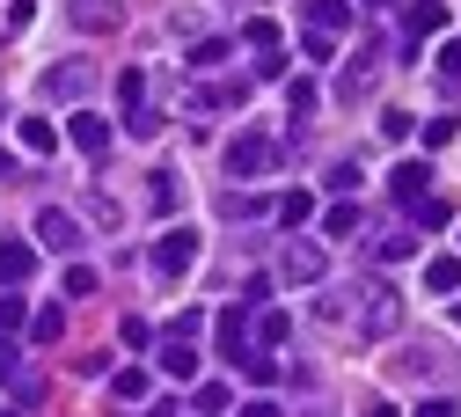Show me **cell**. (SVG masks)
<instances>
[{
  "label": "cell",
  "mask_w": 461,
  "mask_h": 417,
  "mask_svg": "<svg viewBox=\"0 0 461 417\" xmlns=\"http://www.w3.org/2000/svg\"><path fill=\"white\" fill-rule=\"evenodd\" d=\"M125 132H132V140H161V110H154V103H140V110L125 117Z\"/></svg>",
  "instance_id": "4316f807"
},
{
  "label": "cell",
  "mask_w": 461,
  "mask_h": 417,
  "mask_svg": "<svg viewBox=\"0 0 461 417\" xmlns=\"http://www.w3.org/2000/svg\"><path fill=\"white\" fill-rule=\"evenodd\" d=\"M30 271H37V249H23L15 234H8V242H0V293H15Z\"/></svg>",
  "instance_id": "30bf717a"
},
{
  "label": "cell",
  "mask_w": 461,
  "mask_h": 417,
  "mask_svg": "<svg viewBox=\"0 0 461 417\" xmlns=\"http://www.w3.org/2000/svg\"><path fill=\"white\" fill-rule=\"evenodd\" d=\"M198 410H205V417H220V410H227V388H220V381H205V388H198Z\"/></svg>",
  "instance_id": "b9f144b4"
},
{
  "label": "cell",
  "mask_w": 461,
  "mask_h": 417,
  "mask_svg": "<svg viewBox=\"0 0 461 417\" xmlns=\"http://www.w3.org/2000/svg\"><path fill=\"white\" fill-rule=\"evenodd\" d=\"M402 257H418V234H381V242H374V264H402Z\"/></svg>",
  "instance_id": "d6986e66"
},
{
  "label": "cell",
  "mask_w": 461,
  "mask_h": 417,
  "mask_svg": "<svg viewBox=\"0 0 461 417\" xmlns=\"http://www.w3.org/2000/svg\"><path fill=\"white\" fill-rule=\"evenodd\" d=\"M15 374V337H0V381Z\"/></svg>",
  "instance_id": "f6af8a7d"
},
{
  "label": "cell",
  "mask_w": 461,
  "mask_h": 417,
  "mask_svg": "<svg viewBox=\"0 0 461 417\" xmlns=\"http://www.w3.org/2000/svg\"><path fill=\"white\" fill-rule=\"evenodd\" d=\"M118 403H147V374H140V367L118 374Z\"/></svg>",
  "instance_id": "f35d334b"
},
{
  "label": "cell",
  "mask_w": 461,
  "mask_h": 417,
  "mask_svg": "<svg viewBox=\"0 0 461 417\" xmlns=\"http://www.w3.org/2000/svg\"><path fill=\"white\" fill-rule=\"evenodd\" d=\"M374 67H381V44H359L352 67H344V81H337V95H359V88L374 81Z\"/></svg>",
  "instance_id": "5bb4252c"
},
{
  "label": "cell",
  "mask_w": 461,
  "mask_h": 417,
  "mask_svg": "<svg viewBox=\"0 0 461 417\" xmlns=\"http://www.w3.org/2000/svg\"><path fill=\"white\" fill-rule=\"evenodd\" d=\"M118 103H125V117L147 103V74H118Z\"/></svg>",
  "instance_id": "d6a6232c"
},
{
  "label": "cell",
  "mask_w": 461,
  "mask_h": 417,
  "mask_svg": "<svg viewBox=\"0 0 461 417\" xmlns=\"http://www.w3.org/2000/svg\"><path fill=\"white\" fill-rule=\"evenodd\" d=\"M220 59H227V37H198V44L184 51V67H191V74H205V67H220Z\"/></svg>",
  "instance_id": "44dd1931"
},
{
  "label": "cell",
  "mask_w": 461,
  "mask_h": 417,
  "mask_svg": "<svg viewBox=\"0 0 461 417\" xmlns=\"http://www.w3.org/2000/svg\"><path fill=\"white\" fill-rule=\"evenodd\" d=\"M15 132H23V147H30V154H51V147H59V132H51V125H44V117H23V125H15Z\"/></svg>",
  "instance_id": "cb8c5ba5"
},
{
  "label": "cell",
  "mask_w": 461,
  "mask_h": 417,
  "mask_svg": "<svg viewBox=\"0 0 461 417\" xmlns=\"http://www.w3.org/2000/svg\"><path fill=\"white\" fill-rule=\"evenodd\" d=\"M301 15H308V30H322V37H337L344 23H352V8H344V0H301Z\"/></svg>",
  "instance_id": "9a60e30c"
},
{
  "label": "cell",
  "mask_w": 461,
  "mask_h": 417,
  "mask_svg": "<svg viewBox=\"0 0 461 417\" xmlns=\"http://www.w3.org/2000/svg\"><path fill=\"white\" fill-rule=\"evenodd\" d=\"M242 37H249L257 51H278V23H271V15H249V23H242Z\"/></svg>",
  "instance_id": "4dcf8cb0"
},
{
  "label": "cell",
  "mask_w": 461,
  "mask_h": 417,
  "mask_svg": "<svg viewBox=\"0 0 461 417\" xmlns=\"http://www.w3.org/2000/svg\"><path fill=\"white\" fill-rule=\"evenodd\" d=\"M285 337H294V315H278V308H264V315H257V344L271 351V344H285Z\"/></svg>",
  "instance_id": "603a6c76"
},
{
  "label": "cell",
  "mask_w": 461,
  "mask_h": 417,
  "mask_svg": "<svg viewBox=\"0 0 461 417\" xmlns=\"http://www.w3.org/2000/svg\"><path fill=\"white\" fill-rule=\"evenodd\" d=\"M242 417H278V403H249V410H242Z\"/></svg>",
  "instance_id": "7dc6e473"
},
{
  "label": "cell",
  "mask_w": 461,
  "mask_h": 417,
  "mask_svg": "<svg viewBox=\"0 0 461 417\" xmlns=\"http://www.w3.org/2000/svg\"><path fill=\"white\" fill-rule=\"evenodd\" d=\"M249 344V308H220V359H242Z\"/></svg>",
  "instance_id": "4fadbf2b"
},
{
  "label": "cell",
  "mask_w": 461,
  "mask_h": 417,
  "mask_svg": "<svg viewBox=\"0 0 461 417\" xmlns=\"http://www.w3.org/2000/svg\"><path fill=\"white\" fill-rule=\"evenodd\" d=\"M74 30H88V37H103V30H118L125 23V8H118V0H74Z\"/></svg>",
  "instance_id": "52a82bcc"
},
{
  "label": "cell",
  "mask_w": 461,
  "mask_h": 417,
  "mask_svg": "<svg viewBox=\"0 0 461 417\" xmlns=\"http://www.w3.org/2000/svg\"><path fill=\"white\" fill-rule=\"evenodd\" d=\"M30 337H37V344H59V337H67V308H37V315H30Z\"/></svg>",
  "instance_id": "7402d4cb"
},
{
  "label": "cell",
  "mask_w": 461,
  "mask_h": 417,
  "mask_svg": "<svg viewBox=\"0 0 461 417\" xmlns=\"http://www.w3.org/2000/svg\"><path fill=\"white\" fill-rule=\"evenodd\" d=\"M454 322H461V308H454Z\"/></svg>",
  "instance_id": "f907efd6"
},
{
  "label": "cell",
  "mask_w": 461,
  "mask_h": 417,
  "mask_svg": "<svg viewBox=\"0 0 461 417\" xmlns=\"http://www.w3.org/2000/svg\"><path fill=\"white\" fill-rule=\"evenodd\" d=\"M337 308H352L344 322H352L359 337H395V330H402V293L381 286V278H366V286H352V293H337Z\"/></svg>",
  "instance_id": "6da1fadb"
},
{
  "label": "cell",
  "mask_w": 461,
  "mask_h": 417,
  "mask_svg": "<svg viewBox=\"0 0 461 417\" xmlns=\"http://www.w3.org/2000/svg\"><path fill=\"white\" fill-rule=\"evenodd\" d=\"M402 30H411V51H418L425 37H439V30H447V8H439V0H411V15H402Z\"/></svg>",
  "instance_id": "8fae6325"
},
{
  "label": "cell",
  "mask_w": 461,
  "mask_h": 417,
  "mask_svg": "<svg viewBox=\"0 0 461 417\" xmlns=\"http://www.w3.org/2000/svg\"><path fill=\"white\" fill-rule=\"evenodd\" d=\"M366 8H395V0H366Z\"/></svg>",
  "instance_id": "681fc988"
},
{
  "label": "cell",
  "mask_w": 461,
  "mask_h": 417,
  "mask_svg": "<svg viewBox=\"0 0 461 417\" xmlns=\"http://www.w3.org/2000/svg\"><path fill=\"white\" fill-rule=\"evenodd\" d=\"M88 220H95V227H125V205L110 198V191H88Z\"/></svg>",
  "instance_id": "d4e9b609"
},
{
  "label": "cell",
  "mask_w": 461,
  "mask_h": 417,
  "mask_svg": "<svg viewBox=\"0 0 461 417\" xmlns=\"http://www.w3.org/2000/svg\"><path fill=\"white\" fill-rule=\"evenodd\" d=\"M278 161H285V147H278V140H264V132L227 140V176H235V184H242V176H271Z\"/></svg>",
  "instance_id": "7a4b0ae2"
},
{
  "label": "cell",
  "mask_w": 461,
  "mask_h": 417,
  "mask_svg": "<svg viewBox=\"0 0 461 417\" xmlns=\"http://www.w3.org/2000/svg\"><path fill=\"white\" fill-rule=\"evenodd\" d=\"M118 344H125V351H147V344H154V322H147V315H125V322H118Z\"/></svg>",
  "instance_id": "484cf974"
},
{
  "label": "cell",
  "mask_w": 461,
  "mask_h": 417,
  "mask_svg": "<svg viewBox=\"0 0 461 417\" xmlns=\"http://www.w3.org/2000/svg\"><path fill=\"white\" fill-rule=\"evenodd\" d=\"M161 374L168 381H198V344L191 337H161Z\"/></svg>",
  "instance_id": "9c48e42d"
},
{
  "label": "cell",
  "mask_w": 461,
  "mask_h": 417,
  "mask_svg": "<svg viewBox=\"0 0 461 417\" xmlns=\"http://www.w3.org/2000/svg\"><path fill=\"white\" fill-rule=\"evenodd\" d=\"M411 220H418V227H447V198H432V191L411 198Z\"/></svg>",
  "instance_id": "1f68e13d"
},
{
  "label": "cell",
  "mask_w": 461,
  "mask_h": 417,
  "mask_svg": "<svg viewBox=\"0 0 461 417\" xmlns=\"http://www.w3.org/2000/svg\"><path fill=\"white\" fill-rule=\"evenodd\" d=\"M330 234H337V242H344V234H359V205H330V220H322Z\"/></svg>",
  "instance_id": "836d02e7"
},
{
  "label": "cell",
  "mask_w": 461,
  "mask_h": 417,
  "mask_svg": "<svg viewBox=\"0 0 461 417\" xmlns=\"http://www.w3.org/2000/svg\"><path fill=\"white\" fill-rule=\"evenodd\" d=\"M235 367H242L249 381H278V374H285V367L271 359V351H242V359H235Z\"/></svg>",
  "instance_id": "83f0119b"
},
{
  "label": "cell",
  "mask_w": 461,
  "mask_h": 417,
  "mask_svg": "<svg viewBox=\"0 0 461 417\" xmlns=\"http://www.w3.org/2000/svg\"><path fill=\"white\" fill-rule=\"evenodd\" d=\"M88 81H95L88 59H59V67L44 74V88H37V95H44V103H81V95H88Z\"/></svg>",
  "instance_id": "277c9868"
},
{
  "label": "cell",
  "mask_w": 461,
  "mask_h": 417,
  "mask_svg": "<svg viewBox=\"0 0 461 417\" xmlns=\"http://www.w3.org/2000/svg\"><path fill=\"white\" fill-rule=\"evenodd\" d=\"M30 315H23V301H15V293H0V337H15Z\"/></svg>",
  "instance_id": "74e56055"
},
{
  "label": "cell",
  "mask_w": 461,
  "mask_h": 417,
  "mask_svg": "<svg viewBox=\"0 0 461 417\" xmlns=\"http://www.w3.org/2000/svg\"><path fill=\"white\" fill-rule=\"evenodd\" d=\"M30 15H37V0H15V8H8V37H15V30L30 23Z\"/></svg>",
  "instance_id": "ee69618b"
},
{
  "label": "cell",
  "mask_w": 461,
  "mask_h": 417,
  "mask_svg": "<svg viewBox=\"0 0 461 417\" xmlns=\"http://www.w3.org/2000/svg\"><path fill=\"white\" fill-rule=\"evenodd\" d=\"M59 293H74V301H88V293H95V271H88V264H67V271H59Z\"/></svg>",
  "instance_id": "f1b7e54d"
},
{
  "label": "cell",
  "mask_w": 461,
  "mask_h": 417,
  "mask_svg": "<svg viewBox=\"0 0 461 417\" xmlns=\"http://www.w3.org/2000/svg\"><path fill=\"white\" fill-rule=\"evenodd\" d=\"M198 330H205V308H184V315H176V330H168V337H198Z\"/></svg>",
  "instance_id": "7bdbcfd3"
},
{
  "label": "cell",
  "mask_w": 461,
  "mask_h": 417,
  "mask_svg": "<svg viewBox=\"0 0 461 417\" xmlns=\"http://www.w3.org/2000/svg\"><path fill=\"white\" fill-rule=\"evenodd\" d=\"M301 51H308V59H330V51H337V37H322V30H301Z\"/></svg>",
  "instance_id": "60d3db41"
},
{
  "label": "cell",
  "mask_w": 461,
  "mask_h": 417,
  "mask_svg": "<svg viewBox=\"0 0 461 417\" xmlns=\"http://www.w3.org/2000/svg\"><path fill=\"white\" fill-rule=\"evenodd\" d=\"M278 220H285V227L301 234V227L315 220V191H285V198H278Z\"/></svg>",
  "instance_id": "ac0fdd59"
},
{
  "label": "cell",
  "mask_w": 461,
  "mask_h": 417,
  "mask_svg": "<svg viewBox=\"0 0 461 417\" xmlns=\"http://www.w3.org/2000/svg\"><path fill=\"white\" fill-rule=\"evenodd\" d=\"M359 184H366L359 161H337V168H330V191H359Z\"/></svg>",
  "instance_id": "ab89813d"
},
{
  "label": "cell",
  "mask_w": 461,
  "mask_h": 417,
  "mask_svg": "<svg viewBox=\"0 0 461 417\" xmlns=\"http://www.w3.org/2000/svg\"><path fill=\"white\" fill-rule=\"evenodd\" d=\"M278 271H285V278H301V286H322V278H330V257L294 234V242H285V257H278Z\"/></svg>",
  "instance_id": "8992f818"
},
{
  "label": "cell",
  "mask_w": 461,
  "mask_h": 417,
  "mask_svg": "<svg viewBox=\"0 0 461 417\" xmlns=\"http://www.w3.org/2000/svg\"><path fill=\"white\" fill-rule=\"evenodd\" d=\"M191 264H198V227H168L161 242H154V271L161 278H184Z\"/></svg>",
  "instance_id": "3957f363"
},
{
  "label": "cell",
  "mask_w": 461,
  "mask_h": 417,
  "mask_svg": "<svg viewBox=\"0 0 461 417\" xmlns=\"http://www.w3.org/2000/svg\"><path fill=\"white\" fill-rule=\"evenodd\" d=\"M454 132H461L454 117H432V125H418V140H425V147H454Z\"/></svg>",
  "instance_id": "8d00e7d4"
},
{
  "label": "cell",
  "mask_w": 461,
  "mask_h": 417,
  "mask_svg": "<svg viewBox=\"0 0 461 417\" xmlns=\"http://www.w3.org/2000/svg\"><path fill=\"white\" fill-rule=\"evenodd\" d=\"M432 67H439V81H447V88H461V44H439Z\"/></svg>",
  "instance_id": "e575fe53"
},
{
  "label": "cell",
  "mask_w": 461,
  "mask_h": 417,
  "mask_svg": "<svg viewBox=\"0 0 461 417\" xmlns=\"http://www.w3.org/2000/svg\"><path fill=\"white\" fill-rule=\"evenodd\" d=\"M67 140H74L81 154H110V125H103L95 110H74V117H67Z\"/></svg>",
  "instance_id": "ba28073f"
},
{
  "label": "cell",
  "mask_w": 461,
  "mask_h": 417,
  "mask_svg": "<svg viewBox=\"0 0 461 417\" xmlns=\"http://www.w3.org/2000/svg\"><path fill=\"white\" fill-rule=\"evenodd\" d=\"M285 103H294V125H308V117H315V81H294Z\"/></svg>",
  "instance_id": "d590c367"
},
{
  "label": "cell",
  "mask_w": 461,
  "mask_h": 417,
  "mask_svg": "<svg viewBox=\"0 0 461 417\" xmlns=\"http://www.w3.org/2000/svg\"><path fill=\"white\" fill-rule=\"evenodd\" d=\"M0 417H8V410H0Z\"/></svg>",
  "instance_id": "816d5d0a"
},
{
  "label": "cell",
  "mask_w": 461,
  "mask_h": 417,
  "mask_svg": "<svg viewBox=\"0 0 461 417\" xmlns=\"http://www.w3.org/2000/svg\"><path fill=\"white\" fill-rule=\"evenodd\" d=\"M220 213H227V220H264V213H271V198H264V191H227V198H220Z\"/></svg>",
  "instance_id": "e0dca14e"
},
{
  "label": "cell",
  "mask_w": 461,
  "mask_h": 417,
  "mask_svg": "<svg viewBox=\"0 0 461 417\" xmlns=\"http://www.w3.org/2000/svg\"><path fill=\"white\" fill-rule=\"evenodd\" d=\"M147 198H154V213H176V198H184V176H176V168H154V176H147Z\"/></svg>",
  "instance_id": "2e32d148"
},
{
  "label": "cell",
  "mask_w": 461,
  "mask_h": 417,
  "mask_svg": "<svg viewBox=\"0 0 461 417\" xmlns=\"http://www.w3.org/2000/svg\"><path fill=\"white\" fill-rule=\"evenodd\" d=\"M425 286L432 293H461V257H432L425 264Z\"/></svg>",
  "instance_id": "ffe728a7"
},
{
  "label": "cell",
  "mask_w": 461,
  "mask_h": 417,
  "mask_svg": "<svg viewBox=\"0 0 461 417\" xmlns=\"http://www.w3.org/2000/svg\"><path fill=\"white\" fill-rule=\"evenodd\" d=\"M395 374H402V381H418V374H439V351H425V344H418V351H402V367H395Z\"/></svg>",
  "instance_id": "f546056e"
},
{
  "label": "cell",
  "mask_w": 461,
  "mask_h": 417,
  "mask_svg": "<svg viewBox=\"0 0 461 417\" xmlns=\"http://www.w3.org/2000/svg\"><path fill=\"white\" fill-rule=\"evenodd\" d=\"M37 242L59 249V257H74V249H81V220H74L67 205H44V213H37Z\"/></svg>",
  "instance_id": "5b68a950"
},
{
  "label": "cell",
  "mask_w": 461,
  "mask_h": 417,
  "mask_svg": "<svg viewBox=\"0 0 461 417\" xmlns=\"http://www.w3.org/2000/svg\"><path fill=\"white\" fill-rule=\"evenodd\" d=\"M418 417H454V403H418Z\"/></svg>",
  "instance_id": "bcb514c9"
},
{
  "label": "cell",
  "mask_w": 461,
  "mask_h": 417,
  "mask_svg": "<svg viewBox=\"0 0 461 417\" xmlns=\"http://www.w3.org/2000/svg\"><path fill=\"white\" fill-rule=\"evenodd\" d=\"M388 191H395L402 205H411V198H425V191H432V168H425V161H395V176H388Z\"/></svg>",
  "instance_id": "7c38bea8"
},
{
  "label": "cell",
  "mask_w": 461,
  "mask_h": 417,
  "mask_svg": "<svg viewBox=\"0 0 461 417\" xmlns=\"http://www.w3.org/2000/svg\"><path fill=\"white\" fill-rule=\"evenodd\" d=\"M366 417H395V410H388V403H374V410H366Z\"/></svg>",
  "instance_id": "c3c4849f"
}]
</instances>
